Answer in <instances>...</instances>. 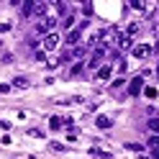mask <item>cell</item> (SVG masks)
Returning <instances> with one entry per match:
<instances>
[{
  "instance_id": "8",
  "label": "cell",
  "mask_w": 159,
  "mask_h": 159,
  "mask_svg": "<svg viewBox=\"0 0 159 159\" xmlns=\"http://www.w3.org/2000/svg\"><path fill=\"white\" fill-rule=\"evenodd\" d=\"M111 75H113V67L111 64H103L100 69H98V80H103V82H105V80H111Z\"/></svg>"
},
{
  "instance_id": "24",
  "label": "cell",
  "mask_w": 159,
  "mask_h": 159,
  "mask_svg": "<svg viewBox=\"0 0 159 159\" xmlns=\"http://www.w3.org/2000/svg\"><path fill=\"white\" fill-rule=\"evenodd\" d=\"M28 136H36V139H41V136H44V131H39V128H31V131H28Z\"/></svg>"
},
{
  "instance_id": "21",
  "label": "cell",
  "mask_w": 159,
  "mask_h": 159,
  "mask_svg": "<svg viewBox=\"0 0 159 159\" xmlns=\"http://www.w3.org/2000/svg\"><path fill=\"white\" fill-rule=\"evenodd\" d=\"M75 26V16H64V28H72Z\"/></svg>"
},
{
  "instance_id": "27",
  "label": "cell",
  "mask_w": 159,
  "mask_h": 159,
  "mask_svg": "<svg viewBox=\"0 0 159 159\" xmlns=\"http://www.w3.org/2000/svg\"><path fill=\"white\" fill-rule=\"evenodd\" d=\"M13 62V54H3V64H11Z\"/></svg>"
},
{
  "instance_id": "12",
  "label": "cell",
  "mask_w": 159,
  "mask_h": 159,
  "mask_svg": "<svg viewBox=\"0 0 159 159\" xmlns=\"http://www.w3.org/2000/svg\"><path fill=\"white\" fill-rule=\"evenodd\" d=\"M62 126H64V118H59V116H52V118H49V128H52V131H59Z\"/></svg>"
},
{
  "instance_id": "16",
  "label": "cell",
  "mask_w": 159,
  "mask_h": 159,
  "mask_svg": "<svg viewBox=\"0 0 159 159\" xmlns=\"http://www.w3.org/2000/svg\"><path fill=\"white\" fill-rule=\"evenodd\" d=\"M144 95L149 98V100H154L157 98V87H144Z\"/></svg>"
},
{
  "instance_id": "4",
  "label": "cell",
  "mask_w": 159,
  "mask_h": 159,
  "mask_svg": "<svg viewBox=\"0 0 159 159\" xmlns=\"http://www.w3.org/2000/svg\"><path fill=\"white\" fill-rule=\"evenodd\" d=\"M131 54H134L136 59H146V57H152V46H149V44H136V46L131 49Z\"/></svg>"
},
{
  "instance_id": "26",
  "label": "cell",
  "mask_w": 159,
  "mask_h": 159,
  "mask_svg": "<svg viewBox=\"0 0 159 159\" xmlns=\"http://www.w3.org/2000/svg\"><path fill=\"white\" fill-rule=\"evenodd\" d=\"M11 31V23H0V34H8Z\"/></svg>"
},
{
  "instance_id": "19",
  "label": "cell",
  "mask_w": 159,
  "mask_h": 159,
  "mask_svg": "<svg viewBox=\"0 0 159 159\" xmlns=\"http://www.w3.org/2000/svg\"><path fill=\"white\" fill-rule=\"evenodd\" d=\"M149 146H152L154 152H157V149H159V136H157V134H154L152 139H149Z\"/></svg>"
},
{
  "instance_id": "1",
  "label": "cell",
  "mask_w": 159,
  "mask_h": 159,
  "mask_svg": "<svg viewBox=\"0 0 159 159\" xmlns=\"http://www.w3.org/2000/svg\"><path fill=\"white\" fill-rule=\"evenodd\" d=\"M103 57H105V46L100 44V46H95V49H93V54H90V62H87V67L98 72V69L103 67Z\"/></svg>"
},
{
  "instance_id": "15",
  "label": "cell",
  "mask_w": 159,
  "mask_h": 159,
  "mask_svg": "<svg viewBox=\"0 0 159 159\" xmlns=\"http://www.w3.org/2000/svg\"><path fill=\"white\" fill-rule=\"evenodd\" d=\"M23 16H26V18L34 16V3H31V0H26V3H23Z\"/></svg>"
},
{
  "instance_id": "25",
  "label": "cell",
  "mask_w": 159,
  "mask_h": 159,
  "mask_svg": "<svg viewBox=\"0 0 159 159\" xmlns=\"http://www.w3.org/2000/svg\"><path fill=\"white\" fill-rule=\"evenodd\" d=\"M80 72H82V64H80V62H77V64H75V67H72V77H77V75H80Z\"/></svg>"
},
{
  "instance_id": "5",
  "label": "cell",
  "mask_w": 159,
  "mask_h": 159,
  "mask_svg": "<svg viewBox=\"0 0 159 159\" xmlns=\"http://www.w3.org/2000/svg\"><path fill=\"white\" fill-rule=\"evenodd\" d=\"M139 93H144V77H134L128 85V95H139Z\"/></svg>"
},
{
  "instance_id": "17",
  "label": "cell",
  "mask_w": 159,
  "mask_h": 159,
  "mask_svg": "<svg viewBox=\"0 0 159 159\" xmlns=\"http://www.w3.org/2000/svg\"><path fill=\"white\" fill-rule=\"evenodd\" d=\"M126 149H131V152H139V154H141V152H144V144H126Z\"/></svg>"
},
{
  "instance_id": "3",
  "label": "cell",
  "mask_w": 159,
  "mask_h": 159,
  "mask_svg": "<svg viewBox=\"0 0 159 159\" xmlns=\"http://www.w3.org/2000/svg\"><path fill=\"white\" fill-rule=\"evenodd\" d=\"M59 41H62V39H59V34H57V31H52V34H46V36H44L41 46H44V52H54V49L59 46Z\"/></svg>"
},
{
  "instance_id": "11",
  "label": "cell",
  "mask_w": 159,
  "mask_h": 159,
  "mask_svg": "<svg viewBox=\"0 0 159 159\" xmlns=\"http://www.w3.org/2000/svg\"><path fill=\"white\" fill-rule=\"evenodd\" d=\"M80 36H82V28H72V31H69V36H67V44H72V46H77V41H80Z\"/></svg>"
},
{
  "instance_id": "22",
  "label": "cell",
  "mask_w": 159,
  "mask_h": 159,
  "mask_svg": "<svg viewBox=\"0 0 159 159\" xmlns=\"http://www.w3.org/2000/svg\"><path fill=\"white\" fill-rule=\"evenodd\" d=\"M131 8H134V11H144V8H146V5L141 3V0H134V3H131Z\"/></svg>"
},
{
  "instance_id": "18",
  "label": "cell",
  "mask_w": 159,
  "mask_h": 159,
  "mask_svg": "<svg viewBox=\"0 0 159 159\" xmlns=\"http://www.w3.org/2000/svg\"><path fill=\"white\" fill-rule=\"evenodd\" d=\"M95 157H103V159H111V152H103V149H93Z\"/></svg>"
},
{
  "instance_id": "10",
  "label": "cell",
  "mask_w": 159,
  "mask_h": 159,
  "mask_svg": "<svg viewBox=\"0 0 159 159\" xmlns=\"http://www.w3.org/2000/svg\"><path fill=\"white\" fill-rule=\"evenodd\" d=\"M46 11H49L46 3H34V16H39V21H41V18H46Z\"/></svg>"
},
{
  "instance_id": "6",
  "label": "cell",
  "mask_w": 159,
  "mask_h": 159,
  "mask_svg": "<svg viewBox=\"0 0 159 159\" xmlns=\"http://www.w3.org/2000/svg\"><path fill=\"white\" fill-rule=\"evenodd\" d=\"M116 41H118V46H121V49H134V41H131V36H128V34H121V31H118Z\"/></svg>"
},
{
  "instance_id": "29",
  "label": "cell",
  "mask_w": 159,
  "mask_h": 159,
  "mask_svg": "<svg viewBox=\"0 0 159 159\" xmlns=\"http://www.w3.org/2000/svg\"><path fill=\"white\" fill-rule=\"evenodd\" d=\"M157 77H159V64H157Z\"/></svg>"
},
{
  "instance_id": "28",
  "label": "cell",
  "mask_w": 159,
  "mask_h": 159,
  "mask_svg": "<svg viewBox=\"0 0 159 159\" xmlns=\"http://www.w3.org/2000/svg\"><path fill=\"white\" fill-rule=\"evenodd\" d=\"M154 159H159V149H157V152H154Z\"/></svg>"
},
{
  "instance_id": "20",
  "label": "cell",
  "mask_w": 159,
  "mask_h": 159,
  "mask_svg": "<svg viewBox=\"0 0 159 159\" xmlns=\"http://www.w3.org/2000/svg\"><path fill=\"white\" fill-rule=\"evenodd\" d=\"M123 85H126V80H123V77H118V80H113V90H121Z\"/></svg>"
},
{
  "instance_id": "14",
  "label": "cell",
  "mask_w": 159,
  "mask_h": 159,
  "mask_svg": "<svg viewBox=\"0 0 159 159\" xmlns=\"http://www.w3.org/2000/svg\"><path fill=\"white\" fill-rule=\"evenodd\" d=\"M149 131L159 136V118H149Z\"/></svg>"
},
{
  "instance_id": "9",
  "label": "cell",
  "mask_w": 159,
  "mask_h": 159,
  "mask_svg": "<svg viewBox=\"0 0 159 159\" xmlns=\"http://www.w3.org/2000/svg\"><path fill=\"white\" fill-rule=\"evenodd\" d=\"M11 87H18V90H28V87H31V82H28L26 77H13Z\"/></svg>"
},
{
  "instance_id": "23",
  "label": "cell",
  "mask_w": 159,
  "mask_h": 159,
  "mask_svg": "<svg viewBox=\"0 0 159 159\" xmlns=\"http://www.w3.org/2000/svg\"><path fill=\"white\" fill-rule=\"evenodd\" d=\"M136 31H139V23H136V21H134V23H131V26H128V31H126V34H128V36H134V34H136Z\"/></svg>"
},
{
  "instance_id": "7",
  "label": "cell",
  "mask_w": 159,
  "mask_h": 159,
  "mask_svg": "<svg viewBox=\"0 0 159 159\" xmlns=\"http://www.w3.org/2000/svg\"><path fill=\"white\" fill-rule=\"evenodd\" d=\"M95 126H98V128H103V131H108V128L113 126V118H108V116H98V118H95Z\"/></svg>"
},
{
  "instance_id": "2",
  "label": "cell",
  "mask_w": 159,
  "mask_h": 159,
  "mask_svg": "<svg viewBox=\"0 0 159 159\" xmlns=\"http://www.w3.org/2000/svg\"><path fill=\"white\" fill-rule=\"evenodd\" d=\"M54 26H57V18L54 16H46V18H41V21L36 23V34L39 36H46V34L54 31Z\"/></svg>"
},
{
  "instance_id": "13",
  "label": "cell",
  "mask_w": 159,
  "mask_h": 159,
  "mask_svg": "<svg viewBox=\"0 0 159 159\" xmlns=\"http://www.w3.org/2000/svg\"><path fill=\"white\" fill-rule=\"evenodd\" d=\"M82 57H85V46H75L64 59H82Z\"/></svg>"
}]
</instances>
